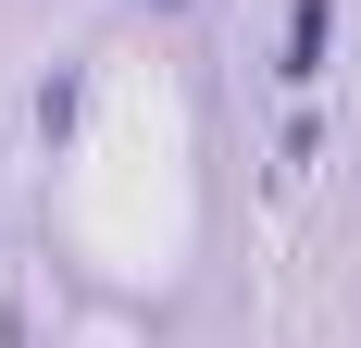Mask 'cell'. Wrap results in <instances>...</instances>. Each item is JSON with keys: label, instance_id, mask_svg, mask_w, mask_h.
<instances>
[{"label": "cell", "instance_id": "6da1fadb", "mask_svg": "<svg viewBox=\"0 0 361 348\" xmlns=\"http://www.w3.org/2000/svg\"><path fill=\"white\" fill-rule=\"evenodd\" d=\"M324 25H336V0H299V13H287V75H299V87L324 75Z\"/></svg>", "mask_w": 361, "mask_h": 348}]
</instances>
